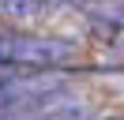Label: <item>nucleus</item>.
Masks as SVG:
<instances>
[{"label":"nucleus","mask_w":124,"mask_h":120,"mask_svg":"<svg viewBox=\"0 0 124 120\" xmlns=\"http://www.w3.org/2000/svg\"><path fill=\"white\" fill-rule=\"evenodd\" d=\"M75 56V45L64 38H15V64L23 68H56Z\"/></svg>","instance_id":"1"},{"label":"nucleus","mask_w":124,"mask_h":120,"mask_svg":"<svg viewBox=\"0 0 124 120\" xmlns=\"http://www.w3.org/2000/svg\"><path fill=\"white\" fill-rule=\"evenodd\" d=\"M90 8V22L101 30V34H116V30L124 26V4L120 0H113V4H86Z\"/></svg>","instance_id":"2"},{"label":"nucleus","mask_w":124,"mask_h":120,"mask_svg":"<svg viewBox=\"0 0 124 120\" xmlns=\"http://www.w3.org/2000/svg\"><path fill=\"white\" fill-rule=\"evenodd\" d=\"M0 64H15V34H0Z\"/></svg>","instance_id":"3"},{"label":"nucleus","mask_w":124,"mask_h":120,"mask_svg":"<svg viewBox=\"0 0 124 120\" xmlns=\"http://www.w3.org/2000/svg\"><path fill=\"white\" fill-rule=\"evenodd\" d=\"M56 4H71V8H86L90 0H56Z\"/></svg>","instance_id":"4"}]
</instances>
